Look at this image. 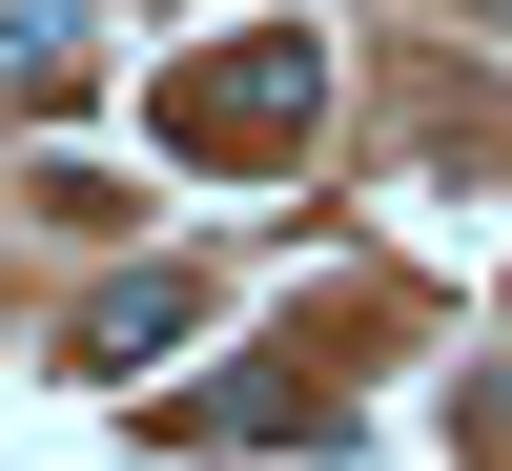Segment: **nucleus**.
I'll list each match as a JSON object with an SVG mask.
<instances>
[{"instance_id": "1", "label": "nucleus", "mask_w": 512, "mask_h": 471, "mask_svg": "<svg viewBox=\"0 0 512 471\" xmlns=\"http://www.w3.org/2000/svg\"><path fill=\"white\" fill-rule=\"evenodd\" d=\"M308 103H328L308 41H246V62H164V82H144V123H164L185 164H267V144H308Z\"/></svg>"}, {"instance_id": "2", "label": "nucleus", "mask_w": 512, "mask_h": 471, "mask_svg": "<svg viewBox=\"0 0 512 471\" xmlns=\"http://www.w3.org/2000/svg\"><path fill=\"white\" fill-rule=\"evenodd\" d=\"M185 308H205L185 267H144V287H103V308H82V369H144V349H185Z\"/></svg>"}, {"instance_id": "3", "label": "nucleus", "mask_w": 512, "mask_h": 471, "mask_svg": "<svg viewBox=\"0 0 512 471\" xmlns=\"http://www.w3.org/2000/svg\"><path fill=\"white\" fill-rule=\"evenodd\" d=\"M492 21H512V0H492Z\"/></svg>"}]
</instances>
